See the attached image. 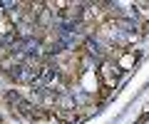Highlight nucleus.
Segmentation results:
<instances>
[{
  "label": "nucleus",
  "mask_w": 149,
  "mask_h": 124,
  "mask_svg": "<svg viewBox=\"0 0 149 124\" xmlns=\"http://www.w3.org/2000/svg\"><path fill=\"white\" fill-rule=\"evenodd\" d=\"M8 102H10L13 107H17V112H20L22 117H35V109H32V104L27 102V99H22L20 94L10 92V94H8Z\"/></svg>",
  "instance_id": "f257e3e1"
},
{
  "label": "nucleus",
  "mask_w": 149,
  "mask_h": 124,
  "mask_svg": "<svg viewBox=\"0 0 149 124\" xmlns=\"http://www.w3.org/2000/svg\"><path fill=\"white\" fill-rule=\"evenodd\" d=\"M0 8H5V10H10V8H17L15 3H10V0H3V3H0Z\"/></svg>",
  "instance_id": "f03ea898"
},
{
  "label": "nucleus",
  "mask_w": 149,
  "mask_h": 124,
  "mask_svg": "<svg viewBox=\"0 0 149 124\" xmlns=\"http://www.w3.org/2000/svg\"><path fill=\"white\" fill-rule=\"evenodd\" d=\"M144 124H149V119H144Z\"/></svg>",
  "instance_id": "7ed1b4c3"
}]
</instances>
